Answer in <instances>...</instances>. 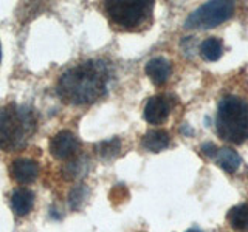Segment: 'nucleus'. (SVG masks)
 Masks as SVG:
<instances>
[{"mask_svg": "<svg viewBox=\"0 0 248 232\" xmlns=\"http://www.w3.org/2000/svg\"><path fill=\"white\" fill-rule=\"evenodd\" d=\"M112 77L110 67L104 60H84L62 73L56 85L58 96L65 104H93L107 93Z\"/></svg>", "mask_w": 248, "mask_h": 232, "instance_id": "f257e3e1", "label": "nucleus"}, {"mask_svg": "<svg viewBox=\"0 0 248 232\" xmlns=\"http://www.w3.org/2000/svg\"><path fill=\"white\" fill-rule=\"evenodd\" d=\"M36 113L28 105L8 104L0 108V149L16 152L28 144L36 131Z\"/></svg>", "mask_w": 248, "mask_h": 232, "instance_id": "f03ea898", "label": "nucleus"}, {"mask_svg": "<svg viewBox=\"0 0 248 232\" xmlns=\"http://www.w3.org/2000/svg\"><path fill=\"white\" fill-rule=\"evenodd\" d=\"M216 129L223 141L242 144L248 139V102L237 96H225L217 107Z\"/></svg>", "mask_w": 248, "mask_h": 232, "instance_id": "7ed1b4c3", "label": "nucleus"}, {"mask_svg": "<svg viewBox=\"0 0 248 232\" xmlns=\"http://www.w3.org/2000/svg\"><path fill=\"white\" fill-rule=\"evenodd\" d=\"M107 15L112 23L121 29H137L143 27L151 17L154 3L152 2H107L104 5Z\"/></svg>", "mask_w": 248, "mask_h": 232, "instance_id": "20e7f679", "label": "nucleus"}, {"mask_svg": "<svg viewBox=\"0 0 248 232\" xmlns=\"http://www.w3.org/2000/svg\"><path fill=\"white\" fill-rule=\"evenodd\" d=\"M234 2H223V0H216V2H208L194 10L188 19L185 20V28L188 29H211L219 27L220 23L227 22L234 14Z\"/></svg>", "mask_w": 248, "mask_h": 232, "instance_id": "39448f33", "label": "nucleus"}, {"mask_svg": "<svg viewBox=\"0 0 248 232\" xmlns=\"http://www.w3.org/2000/svg\"><path fill=\"white\" fill-rule=\"evenodd\" d=\"M79 150V141L70 130H61L51 138L50 152L56 160H70Z\"/></svg>", "mask_w": 248, "mask_h": 232, "instance_id": "423d86ee", "label": "nucleus"}, {"mask_svg": "<svg viewBox=\"0 0 248 232\" xmlns=\"http://www.w3.org/2000/svg\"><path fill=\"white\" fill-rule=\"evenodd\" d=\"M174 107V101L168 95H157L152 96L149 101L146 102L144 107V119L154 124V126H158V124H163L168 116L170 115V110Z\"/></svg>", "mask_w": 248, "mask_h": 232, "instance_id": "0eeeda50", "label": "nucleus"}, {"mask_svg": "<svg viewBox=\"0 0 248 232\" xmlns=\"http://www.w3.org/2000/svg\"><path fill=\"white\" fill-rule=\"evenodd\" d=\"M11 175L17 183L20 184H30L33 183L39 175V166L34 160L28 158H19L13 161L11 164Z\"/></svg>", "mask_w": 248, "mask_h": 232, "instance_id": "6e6552de", "label": "nucleus"}, {"mask_svg": "<svg viewBox=\"0 0 248 232\" xmlns=\"http://www.w3.org/2000/svg\"><path fill=\"white\" fill-rule=\"evenodd\" d=\"M172 67L170 62L165 58H154L146 64V74L155 85H163L170 76Z\"/></svg>", "mask_w": 248, "mask_h": 232, "instance_id": "1a4fd4ad", "label": "nucleus"}, {"mask_svg": "<svg viewBox=\"0 0 248 232\" xmlns=\"http://www.w3.org/2000/svg\"><path fill=\"white\" fill-rule=\"evenodd\" d=\"M34 204V193L30 189L25 188H19L13 192L11 195V207L16 212V215H28L31 212Z\"/></svg>", "mask_w": 248, "mask_h": 232, "instance_id": "9d476101", "label": "nucleus"}, {"mask_svg": "<svg viewBox=\"0 0 248 232\" xmlns=\"http://www.w3.org/2000/svg\"><path fill=\"white\" fill-rule=\"evenodd\" d=\"M169 143H170L169 133L166 130H161V129L149 130L141 139V144H143L144 149L149 150V152H154V153H158L161 150L168 149Z\"/></svg>", "mask_w": 248, "mask_h": 232, "instance_id": "9b49d317", "label": "nucleus"}, {"mask_svg": "<svg viewBox=\"0 0 248 232\" xmlns=\"http://www.w3.org/2000/svg\"><path fill=\"white\" fill-rule=\"evenodd\" d=\"M214 160L217 164H219V167L223 169L227 174H234L240 167V164H242V158L239 157V153L236 150L230 149V147H223V149L217 150Z\"/></svg>", "mask_w": 248, "mask_h": 232, "instance_id": "f8f14e48", "label": "nucleus"}, {"mask_svg": "<svg viewBox=\"0 0 248 232\" xmlns=\"http://www.w3.org/2000/svg\"><path fill=\"white\" fill-rule=\"evenodd\" d=\"M200 56L208 62H216L223 54V42L219 37H208L200 44Z\"/></svg>", "mask_w": 248, "mask_h": 232, "instance_id": "ddd939ff", "label": "nucleus"}, {"mask_svg": "<svg viewBox=\"0 0 248 232\" xmlns=\"http://www.w3.org/2000/svg\"><path fill=\"white\" fill-rule=\"evenodd\" d=\"M227 220L232 229L236 231L248 229V203H242L231 207L227 215Z\"/></svg>", "mask_w": 248, "mask_h": 232, "instance_id": "4468645a", "label": "nucleus"}, {"mask_svg": "<svg viewBox=\"0 0 248 232\" xmlns=\"http://www.w3.org/2000/svg\"><path fill=\"white\" fill-rule=\"evenodd\" d=\"M95 149L99 153V157H103L106 160H110L120 153L121 141H120V138H110V139H106V141H101L99 144H96Z\"/></svg>", "mask_w": 248, "mask_h": 232, "instance_id": "2eb2a0df", "label": "nucleus"}, {"mask_svg": "<svg viewBox=\"0 0 248 232\" xmlns=\"http://www.w3.org/2000/svg\"><path fill=\"white\" fill-rule=\"evenodd\" d=\"M87 198V188L85 186H76L68 193V203L72 206V209H79V206L82 204V201Z\"/></svg>", "mask_w": 248, "mask_h": 232, "instance_id": "dca6fc26", "label": "nucleus"}, {"mask_svg": "<svg viewBox=\"0 0 248 232\" xmlns=\"http://www.w3.org/2000/svg\"><path fill=\"white\" fill-rule=\"evenodd\" d=\"M64 174L68 176V178H76L82 174V160L81 158H76V160H72L67 164V167L64 169Z\"/></svg>", "mask_w": 248, "mask_h": 232, "instance_id": "f3484780", "label": "nucleus"}, {"mask_svg": "<svg viewBox=\"0 0 248 232\" xmlns=\"http://www.w3.org/2000/svg\"><path fill=\"white\" fill-rule=\"evenodd\" d=\"M217 150H219V149H217V145L213 144V143H205V144H202V147H200V152L203 153L205 157L211 158V160L216 158Z\"/></svg>", "mask_w": 248, "mask_h": 232, "instance_id": "a211bd4d", "label": "nucleus"}, {"mask_svg": "<svg viewBox=\"0 0 248 232\" xmlns=\"http://www.w3.org/2000/svg\"><path fill=\"white\" fill-rule=\"evenodd\" d=\"M186 232H202V231H200L199 228H191V229H188Z\"/></svg>", "mask_w": 248, "mask_h": 232, "instance_id": "6ab92c4d", "label": "nucleus"}, {"mask_svg": "<svg viewBox=\"0 0 248 232\" xmlns=\"http://www.w3.org/2000/svg\"><path fill=\"white\" fill-rule=\"evenodd\" d=\"M0 60H2V46H0Z\"/></svg>", "mask_w": 248, "mask_h": 232, "instance_id": "aec40b11", "label": "nucleus"}]
</instances>
